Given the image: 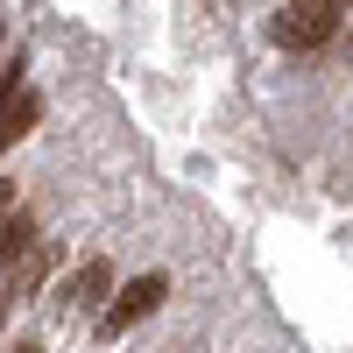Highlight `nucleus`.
Listing matches in <instances>:
<instances>
[{
  "instance_id": "nucleus-1",
  "label": "nucleus",
  "mask_w": 353,
  "mask_h": 353,
  "mask_svg": "<svg viewBox=\"0 0 353 353\" xmlns=\"http://www.w3.org/2000/svg\"><path fill=\"white\" fill-rule=\"evenodd\" d=\"M339 14H346V0H290L269 36H276L283 50H318V43L339 36Z\"/></svg>"
},
{
  "instance_id": "nucleus-3",
  "label": "nucleus",
  "mask_w": 353,
  "mask_h": 353,
  "mask_svg": "<svg viewBox=\"0 0 353 353\" xmlns=\"http://www.w3.org/2000/svg\"><path fill=\"white\" fill-rule=\"evenodd\" d=\"M64 297H71L78 311H99V304L113 297V261H106V254H92V261H85V269L64 283Z\"/></svg>"
},
{
  "instance_id": "nucleus-2",
  "label": "nucleus",
  "mask_w": 353,
  "mask_h": 353,
  "mask_svg": "<svg viewBox=\"0 0 353 353\" xmlns=\"http://www.w3.org/2000/svg\"><path fill=\"white\" fill-rule=\"evenodd\" d=\"M163 297H170V276H134L128 290H113V304L99 311V325H92V332H99V339H121V332L141 325V318H149Z\"/></svg>"
},
{
  "instance_id": "nucleus-5",
  "label": "nucleus",
  "mask_w": 353,
  "mask_h": 353,
  "mask_svg": "<svg viewBox=\"0 0 353 353\" xmlns=\"http://www.w3.org/2000/svg\"><path fill=\"white\" fill-rule=\"evenodd\" d=\"M28 248H43V241H36V219L8 205V261H14V254H28Z\"/></svg>"
},
{
  "instance_id": "nucleus-4",
  "label": "nucleus",
  "mask_w": 353,
  "mask_h": 353,
  "mask_svg": "<svg viewBox=\"0 0 353 353\" xmlns=\"http://www.w3.org/2000/svg\"><path fill=\"white\" fill-rule=\"evenodd\" d=\"M36 113H43V99L14 85V92H8V113H0V134H8V141H21L28 128H36Z\"/></svg>"
},
{
  "instance_id": "nucleus-6",
  "label": "nucleus",
  "mask_w": 353,
  "mask_h": 353,
  "mask_svg": "<svg viewBox=\"0 0 353 353\" xmlns=\"http://www.w3.org/2000/svg\"><path fill=\"white\" fill-rule=\"evenodd\" d=\"M8 353H43V346H36V339H14V346H8Z\"/></svg>"
}]
</instances>
